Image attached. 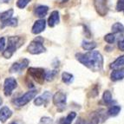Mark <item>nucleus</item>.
<instances>
[{
	"instance_id": "nucleus-7",
	"label": "nucleus",
	"mask_w": 124,
	"mask_h": 124,
	"mask_svg": "<svg viewBox=\"0 0 124 124\" xmlns=\"http://www.w3.org/2000/svg\"><path fill=\"white\" fill-rule=\"evenodd\" d=\"M94 6L96 12L101 17L106 16L108 11L107 0H94Z\"/></svg>"
},
{
	"instance_id": "nucleus-19",
	"label": "nucleus",
	"mask_w": 124,
	"mask_h": 124,
	"mask_svg": "<svg viewBox=\"0 0 124 124\" xmlns=\"http://www.w3.org/2000/svg\"><path fill=\"white\" fill-rule=\"evenodd\" d=\"M82 47H83V50H93L94 49L96 48V44L95 42H86L83 41V44H82Z\"/></svg>"
},
{
	"instance_id": "nucleus-21",
	"label": "nucleus",
	"mask_w": 124,
	"mask_h": 124,
	"mask_svg": "<svg viewBox=\"0 0 124 124\" xmlns=\"http://www.w3.org/2000/svg\"><path fill=\"white\" fill-rule=\"evenodd\" d=\"M13 13H14L13 9H10V10L1 13V14H0V20H1V22H2V21H4V20H7V19L10 18V17H12Z\"/></svg>"
},
{
	"instance_id": "nucleus-38",
	"label": "nucleus",
	"mask_w": 124,
	"mask_h": 124,
	"mask_svg": "<svg viewBox=\"0 0 124 124\" xmlns=\"http://www.w3.org/2000/svg\"><path fill=\"white\" fill-rule=\"evenodd\" d=\"M0 14H1V13H0Z\"/></svg>"
},
{
	"instance_id": "nucleus-6",
	"label": "nucleus",
	"mask_w": 124,
	"mask_h": 124,
	"mask_svg": "<svg viewBox=\"0 0 124 124\" xmlns=\"http://www.w3.org/2000/svg\"><path fill=\"white\" fill-rule=\"evenodd\" d=\"M17 86V80L13 77H8L4 80V93L5 96H10L12 94V91L14 90Z\"/></svg>"
},
{
	"instance_id": "nucleus-13",
	"label": "nucleus",
	"mask_w": 124,
	"mask_h": 124,
	"mask_svg": "<svg viewBox=\"0 0 124 124\" xmlns=\"http://www.w3.org/2000/svg\"><path fill=\"white\" fill-rule=\"evenodd\" d=\"M60 22V16L57 10H54L50 14V17L48 19V24L50 27H54Z\"/></svg>"
},
{
	"instance_id": "nucleus-28",
	"label": "nucleus",
	"mask_w": 124,
	"mask_h": 124,
	"mask_svg": "<svg viewBox=\"0 0 124 124\" xmlns=\"http://www.w3.org/2000/svg\"><path fill=\"white\" fill-rule=\"evenodd\" d=\"M116 10L117 11H123L124 13V0H118Z\"/></svg>"
},
{
	"instance_id": "nucleus-33",
	"label": "nucleus",
	"mask_w": 124,
	"mask_h": 124,
	"mask_svg": "<svg viewBox=\"0 0 124 124\" xmlns=\"http://www.w3.org/2000/svg\"><path fill=\"white\" fill-rule=\"evenodd\" d=\"M75 124H85V122H84V121L82 120V119H79V120L77 121Z\"/></svg>"
},
{
	"instance_id": "nucleus-10",
	"label": "nucleus",
	"mask_w": 124,
	"mask_h": 124,
	"mask_svg": "<svg viewBox=\"0 0 124 124\" xmlns=\"http://www.w3.org/2000/svg\"><path fill=\"white\" fill-rule=\"evenodd\" d=\"M46 26V22L44 19H39V20H37L34 23L33 26H32V30H31V32L35 35L37 34H40L41 32L44 31Z\"/></svg>"
},
{
	"instance_id": "nucleus-35",
	"label": "nucleus",
	"mask_w": 124,
	"mask_h": 124,
	"mask_svg": "<svg viewBox=\"0 0 124 124\" xmlns=\"http://www.w3.org/2000/svg\"><path fill=\"white\" fill-rule=\"evenodd\" d=\"M2 102H3V100H2V98L0 97V106H1V104H2Z\"/></svg>"
},
{
	"instance_id": "nucleus-31",
	"label": "nucleus",
	"mask_w": 124,
	"mask_h": 124,
	"mask_svg": "<svg viewBox=\"0 0 124 124\" xmlns=\"http://www.w3.org/2000/svg\"><path fill=\"white\" fill-rule=\"evenodd\" d=\"M99 122V118L97 116H94L90 121H89V124H98Z\"/></svg>"
},
{
	"instance_id": "nucleus-2",
	"label": "nucleus",
	"mask_w": 124,
	"mask_h": 124,
	"mask_svg": "<svg viewBox=\"0 0 124 124\" xmlns=\"http://www.w3.org/2000/svg\"><path fill=\"white\" fill-rule=\"evenodd\" d=\"M24 40L21 37H9L8 38V47L3 52V56L4 58L9 59L13 56V54L17 51L19 47L23 44Z\"/></svg>"
},
{
	"instance_id": "nucleus-24",
	"label": "nucleus",
	"mask_w": 124,
	"mask_h": 124,
	"mask_svg": "<svg viewBox=\"0 0 124 124\" xmlns=\"http://www.w3.org/2000/svg\"><path fill=\"white\" fill-rule=\"evenodd\" d=\"M104 40L107 42L108 44H114L115 41H116V36H115L114 33H108L104 37Z\"/></svg>"
},
{
	"instance_id": "nucleus-12",
	"label": "nucleus",
	"mask_w": 124,
	"mask_h": 124,
	"mask_svg": "<svg viewBox=\"0 0 124 124\" xmlns=\"http://www.w3.org/2000/svg\"><path fill=\"white\" fill-rule=\"evenodd\" d=\"M11 116H12V111L6 106L3 107L0 109V122L2 123H4Z\"/></svg>"
},
{
	"instance_id": "nucleus-32",
	"label": "nucleus",
	"mask_w": 124,
	"mask_h": 124,
	"mask_svg": "<svg viewBox=\"0 0 124 124\" xmlns=\"http://www.w3.org/2000/svg\"><path fill=\"white\" fill-rule=\"evenodd\" d=\"M118 47L122 51H124V39L118 43Z\"/></svg>"
},
{
	"instance_id": "nucleus-11",
	"label": "nucleus",
	"mask_w": 124,
	"mask_h": 124,
	"mask_svg": "<svg viewBox=\"0 0 124 124\" xmlns=\"http://www.w3.org/2000/svg\"><path fill=\"white\" fill-rule=\"evenodd\" d=\"M50 97H51V94H50V92L46 91L45 93H44V95H42L41 96H38V97L35 98L34 103L37 106H41V105H43V104L46 105L47 102L49 101V100L50 99Z\"/></svg>"
},
{
	"instance_id": "nucleus-22",
	"label": "nucleus",
	"mask_w": 124,
	"mask_h": 124,
	"mask_svg": "<svg viewBox=\"0 0 124 124\" xmlns=\"http://www.w3.org/2000/svg\"><path fill=\"white\" fill-rule=\"evenodd\" d=\"M62 80L63 83L70 84V83H71L74 81V77H73V75L70 74L68 72H63L62 74Z\"/></svg>"
},
{
	"instance_id": "nucleus-29",
	"label": "nucleus",
	"mask_w": 124,
	"mask_h": 124,
	"mask_svg": "<svg viewBox=\"0 0 124 124\" xmlns=\"http://www.w3.org/2000/svg\"><path fill=\"white\" fill-rule=\"evenodd\" d=\"M52 119L49 117H43L40 121V124H51Z\"/></svg>"
},
{
	"instance_id": "nucleus-23",
	"label": "nucleus",
	"mask_w": 124,
	"mask_h": 124,
	"mask_svg": "<svg viewBox=\"0 0 124 124\" xmlns=\"http://www.w3.org/2000/svg\"><path fill=\"white\" fill-rule=\"evenodd\" d=\"M120 111H121L120 106H113V107H111L109 109H108V115L111 116H116L119 113H120Z\"/></svg>"
},
{
	"instance_id": "nucleus-14",
	"label": "nucleus",
	"mask_w": 124,
	"mask_h": 124,
	"mask_svg": "<svg viewBox=\"0 0 124 124\" xmlns=\"http://www.w3.org/2000/svg\"><path fill=\"white\" fill-rule=\"evenodd\" d=\"M48 11H49V7L46 5H38L36 7L35 10H34V14L36 17H40V18H44L47 15Z\"/></svg>"
},
{
	"instance_id": "nucleus-36",
	"label": "nucleus",
	"mask_w": 124,
	"mask_h": 124,
	"mask_svg": "<svg viewBox=\"0 0 124 124\" xmlns=\"http://www.w3.org/2000/svg\"><path fill=\"white\" fill-rule=\"evenodd\" d=\"M9 1H10V0H3V2L4 3H8Z\"/></svg>"
},
{
	"instance_id": "nucleus-25",
	"label": "nucleus",
	"mask_w": 124,
	"mask_h": 124,
	"mask_svg": "<svg viewBox=\"0 0 124 124\" xmlns=\"http://www.w3.org/2000/svg\"><path fill=\"white\" fill-rule=\"evenodd\" d=\"M102 99H103V101H105L106 103H110V102H111L113 99H112V95H111V93H110L109 91L107 90V91H105V92H104Z\"/></svg>"
},
{
	"instance_id": "nucleus-5",
	"label": "nucleus",
	"mask_w": 124,
	"mask_h": 124,
	"mask_svg": "<svg viewBox=\"0 0 124 124\" xmlns=\"http://www.w3.org/2000/svg\"><path fill=\"white\" fill-rule=\"evenodd\" d=\"M45 73L46 72L44 71V69H41V68H33V67H31V68L28 69V74L37 83H40V84H42L44 82V80H45Z\"/></svg>"
},
{
	"instance_id": "nucleus-17",
	"label": "nucleus",
	"mask_w": 124,
	"mask_h": 124,
	"mask_svg": "<svg viewBox=\"0 0 124 124\" xmlns=\"http://www.w3.org/2000/svg\"><path fill=\"white\" fill-rule=\"evenodd\" d=\"M123 66H124V56H119L114 62H112L111 65H110V68L116 70V69H120Z\"/></svg>"
},
{
	"instance_id": "nucleus-20",
	"label": "nucleus",
	"mask_w": 124,
	"mask_h": 124,
	"mask_svg": "<svg viewBox=\"0 0 124 124\" xmlns=\"http://www.w3.org/2000/svg\"><path fill=\"white\" fill-rule=\"evenodd\" d=\"M112 31L113 33H123L124 32V26L121 23H116L112 25Z\"/></svg>"
},
{
	"instance_id": "nucleus-16",
	"label": "nucleus",
	"mask_w": 124,
	"mask_h": 124,
	"mask_svg": "<svg viewBox=\"0 0 124 124\" xmlns=\"http://www.w3.org/2000/svg\"><path fill=\"white\" fill-rule=\"evenodd\" d=\"M111 80L112 81H120L124 78V70H114L111 73Z\"/></svg>"
},
{
	"instance_id": "nucleus-18",
	"label": "nucleus",
	"mask_w": 124,
	"mask_h": 124,
	"mask_svg": "<svg viewBox=\"0 0 124 124\" xmlns=\"http://www.w3.org/2000/svg\"><path fill=\"white\" fill-rule=\"evenodd\" d=\"M77 117V114L75 112H71L65 118L62 119L60 122V124H71V122H73L75 118Z\"/></svg>"
},
{
	"instance_id": "nucleus-26",
	"label": "nucleus",
	"mask_w": 124,
	"mask_h": 124,
	"mask_svg": "<svg viewBox=\"0 0 124 124\" xmlns=\"http://www.w3.org/2000/svg\"><path fill=\"white\" fill-rule=\"evenodd\" d=\"M31 0H17V6L19 9H23L27 6V4L31 2Z\"/></svg>"
},
{
	"instance_id": "nucleus-27",
	"label": "nucleus",
	"mask_w": 124,
	"mask_h": 124,
	"mask_svg": "<svg viewBox=\"0 0 124 124\" xmlns=\"http://www.w3.org/2000/svg\"><path fill=\"white\" fill-rule=\"evenodd\" d=\"M57 74V71L53 70V71H49V72L45 73V79L47 81H52L54 77H56V75Z\"/></svg>"
},
{
	"instance_id": "nucleus-9",
	"label": "nucleus",
	"mask_w": 124,
	"mask_h": 124,
	"mask_svg": "<svg viewBox=\"0 0 124 124\" xmlns=\"http://www.w3.org/2000/svg\"><path fill=\"white\" fill-rule=\"evenodd\" d=\"M66 95L62 92H56L53 96V103L55 106L62 109L66 106Z\"/></svg>"
},
{
	"instance_id": "nucleus-1",
	"label": "nucleus",
	"mask_w": 124,
	"mask_h": 124,
	"mask_svg": "<svg viewBox=\"0 0 124 124\" xmlns=\"http://www.w3.org/2000/svg\"><path fill=\"white\" fill-rule=\"evenodd\" d=\"M77 59L93 71H99L103 67V57L100 52L96 50H89L87 53H77Z\"/></svg>"
},
{
	"instance_id": "nucleus-15",
	"label": "nucleus",
	"mask_w": 124,
	"mask_h": 124,
	"mask_svg": "<svg viewBox=\"0 0 124 124\" xmlns=\"http://www.w3.org/2000/svg\"><path fill=\"white\" fill-rule=\"evenodd\" d=\"M17 25V19L15 18V17H10V18L7 19V20L2 21L0 27H1L2 29H4V27H6V26L16 27Z\"/></svg>"
},
{
	"instance_id": "nucleus-30",
	"label": "nucleus",
	"mask_w": 124,
	"mask_h": 124,
	"mask_svg": "<svg viewBox=\"0 0 124 124\" xmlns=\"http://www.w3.org/2000/svg\"><path fill=\"white\" fill-rule=\"evenodd\" d=\"M5 47V38L0 37V51H3Z\"/></svg>"
},
{
	"instance_id": "nucleus-37",
	"label": "nucleus",
	"mask_w": 124,
	"mask_h": 124,
	"mask_svg": "<svg viewBox=\"0 0 124 124\" xmlns=\"http://www.w3.org/2000/svg\"><path fill=\"white\" fill-rule=\"evenodd\" d=\"M10 124H17V123H16V122H11Z\"/></svg>"
},
{
	"instance_id": "nucleus-34",
	"label": "nucleus",
	"mask_w": 124,
	"mask_h": 124,
	"mask_svg": "<svg viewBox=\"0 0 124 124\" xmlns=\"http://www.w3.org/2000/svg\"><path fill=\"white\" fill-rule=\"evenodd\" d=\"M58 2H60V3H63V2H66L67 0H57Z\"/></svg>"
},
{
	"instance_id": "nucleus-8",
	"label": "nucleus",
	"mask_w": 124,
	"mask_h": 124,
	"mask_svg": "<svg viewBox=\"0 0 124 124\" xmlns=\"http://www.w3.org/2000/svg\"><path fill=\"white\" fill-rule=\"evenodd\" d=\"M29 60L26 58H23L22 60L16 62L11 65L10 68V72L11 73H19L21 71H23L24 69H26L29 65Z\"/></svg>"
},
{
	"instance_id": "nucleus-4",
	"label": "nucleus",
	"mask_w": 124,
	"mask_h": 124,
	"mask_svg": "<svg viewBox=\"0 0 124 124\" xmlns=\"http://www.w3.org/2000/svg\"><path fill=\"white\" fill-rule=\"evenodd\" d=\"M37 90H36V89L29 90L28 92H26L24 95H23L22 96H20V97L14 100L13 103H14L15 106H17V107H18V108L23 107V106L26 105L28 102H30L32 99H34L35 96L37 95Z\"/></svg>"
},
{
	"instance_id": "nucleus-3",
	"label": "nucleus",
	"mask_w": 124,
	"mask_h": 124,
	"mask_svg": "<svg viewBox=\"0 0 124 124\" xmlns=\"http://www.w3.org/2000/svg\"><path fill=\"white\" fill-rule=\"evenodd\" d=\"M44 38L42 37H36L33 41L27 47V50L32 55H38L46 51L45 47L44 46Z\"/></svg>"
}]
</instances>
